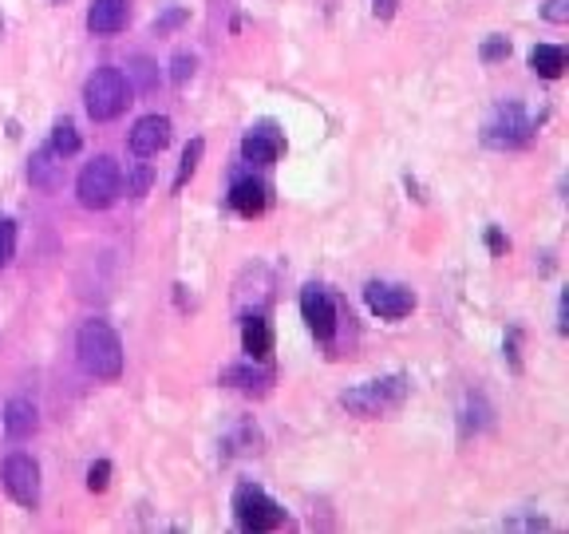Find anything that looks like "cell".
Here are the masks:
<instances>
[{
    "label": "cell",
    "mask_w": 569,
    "mask_h": 534,
    "mask_svg": "<svg viewBox=\"0 0 569 534\" xmlns=\"http://www.w3.org/2000/svg\"><path fill=\"white\" fill-rule=\"evenodd\" d=\"M75 352H80L83 372L96 380H119L123 376V341L107 321H88L75 337Z\"/></svg>",
    "instance_id": "1"
},
{
    "label": "cell",
    "mask_w": 569,
    "mask_h": 534,
    "mask_svg": "<svg viewBox=\"0 0 569 534\" xmlns=\"http://www.w3.org/2000/svg\"><path fill=\"white\" fill-rule=\"evenodd\" d=\"M83 104H88V115L96 123H111L131 104V83H127V75L119 67H99L83 83Z\"/></svg>",
    "instance_id": "2"
},
{
    "label": "cell",
    "mask_w": 569,
    "mask_h": 534,
    "mask_svg": "<svg viewBox=\"0 0 569 534\" xmlns=\"http://www.w3.org/2000/svg\"><path fill=\"white\" fill-rule=\"evenodd\" d=\"M404 396H407V380L404 376H384V380H368V384H360V388H348V392L341 396V404L352 415H360V420H376V415L399 408Z\"/></svg>",
    "instance_id": "3"
},
{
    "label": "cell",
    "mask_w": 569,
    "mask_h": 534,
    "mask_svg": "<svg viewBox=\"0 0 569 534\" xmlns=\"http://www.w3.org/2000/svg\"><path fill=\"white\" fill-rule=\"evenodd\" d=\"M119 163L111 155L91 159L88 166L80 171V182H75V194H80V206L88 210H107L119 198Z\"/></svg>",
    "instance_id": "4"
},
{
    "label": "cell",
    "mask_w": 569,
    "mask_h": 534,
    "mask_svg": "<svg viewBox=\"0 0 569 534\" xmlns=\"http://www.w3.org/2000/svg\"><path fill=\"white\" fill-rule=\"evenodd\" d=\"M530 135H534V123L526 119L522 104H503L487 119L482 139H487V147H495V151H514V147H522V143H530Z\"/></svg>",
    "instance_id": "5"
},
{
    "label": "cell",
    "mask_w": 569,
    "mask_h": 534,
    "mask_svg": "<svg viewBox=\"0 0 569 534\" xmlns=\"http://www.w3.org/2000/svg\"><path fill=\"white\" fill-rule=\"evenodd\" d=\"M0 479H4V491L20 507H28V511H36L40 507V468H36L32 455L12 452L4 460V468H0Z\"/></svg>",
    "instance_id": "6"
},
{
    "label": "cell",
    "mask_w": 569,
    "mask_h": 534,
    "mask_svg": "<svg viewBox=\"0 0 569 534\" xmlns=\"http://www.w3.org/2000/svg\"><path fill=\"white\" fill-rule=\"evenodd\" d=\"M234 511H237V522H242L245 530H277L285 522V511L258 487H237Z\"/></svg>",
    "instance_id": "7"
},
{
    "label": "cell",
    "mask_w": 569,
    "mask_h": 534,
    "mask_svg": "<svg viewBox=\"0 0 569 534\" xmlns=\"http://www.w3.org/2000/svg\"><path fill=\"white\" fill-rule=\"evenodd\" d=\"M301 317L317 341H333L336 337V305L320 285H309V290L301 293Z\"/></svg>",
    "instance_id": "8"
},
{
    "label": "cell",
    "mask_w": 569,
    "mask_h": 534,
    "mask_svg": "<svg viewBox=\"0 0 569 534\" xmlns=\"http://www.w3.org/2000/svg\"><path fill=\"white\" fill-rule=\"evenodd\" d=\"M364 301H368V309L376 313L380 321H404L407 313L415 309V297L407 290H399V285H388V282H372L368 290H364Z\"/></svg>",
    "instance_id": "9"
},
{
    "label": "cell",
    "mask_w": 569,
    "mask_h": 534,
    "mask_svg": "<svg viewBox=\"0 0 569 534\" xmlns=\"http://www.w3.org/2000/svg\"><path fill=\"white\" fill-rule=\"evenodd\" d=\"M127 143H131V155H139V159L163 155L166 143H171V119L166 115H142Z\"/></svg>",
    "instance_id": "10"
},
{
    "label": "cell",
    "mask_w": 569,
    "mask_h": 534,
    "mask_svg": "<svg viewBox=\"0 0 569 534\" xmlns=\"http://www.w3.org/2000/svg\"><path fill=\"white\" fill-rule=\"evenodd\" d=\"M281 151H285V139L277 135V127H269V123L253 127V131L242 139V159H245V163L269 166V163H277V159H281Z\"/></svg>",
    "instance_id": "11"
},
{
    "label": "cell",
    "mask_w": 569,
    "mask_h": 534,
    "mask_svg": "<svg viewBox=\"0 0 569 534\" xmlns=\"http://www.w3.org/2000/svg\"><path fill=\"white\" fill-rule=\"evenodd\" d=\"M88 28L96 36H115L127 28V0H91L88 8Z\"/></svg>",
    "instance_id": "12"
},
{
    "label": "cell",
    "mask_w": 569,
    "mask_h": 534,
    "mask_svg": "<svg viewBox=\"0 0 569 534\" xmlns=\"http://www.w3.org/2000/svg\"><path fill=\"white\" fill-rule=\"evenodd\" d=\"M28 182L40 186V190H59V186H64V159H59L52 147H40L36 155L28 159Z\"/></svg>",
    "instance_id": "13"
},
{
    "label": "cell",
    "mask_w": 569,
    "mask_h": 534,
    "mask_svg": "<svg viewBox=\"0 0 569 534\" xmlns=\"http://www.w3.org/2000/svg\"><path fill=\"white\" fill-rule=\"evenodd\" d=\"M265 186L258 182V178H237L234 190H229V206L237 210L242 218H258L265 214Z\"/></svg>",
    "instance_id": "14"
},
{
    "label": "cell",
    "mask_w": 569,
    "mask_h": 534,
    "mask_svg": "<svg viewBox=\"0 0 569 534\" xmlns=\"http://www.w3.org/2000/svg\"><path fill=\"white\" fill-rule=\"evenodd\" d=\"M40 415H36V404L24 400V396H16V400L4 404V431L12 439H28L32 431H36Z\"/></svg>",
    "instance_id": "15"
},
{
    "label": "cell",
    "mask_w": 569,
    "mask_h": 534,
    "mask_svg": "<svg viewBox=\"0 0 569 534\" xmlns=\"http://www.w3.org/2000/svg\"><path fill=\"white\" fill-rule=\"evenodd\" d=\"M242 349L250 360H269V352H273V329H269L265 317H250L242 325Z\"/></svg>",
    "instance_id": "16"
},
{
    "label": "cell",
    "mask_w": 569,
    "mask_h": 534,
    "mask_svg": "<svg viewBox=\"0 0 569 534\" xmlns=\"http://www.w3.org/2000/svg\"><path fill=\"white\" fill-rule=\"evenodd\" d=\"M530 67H534V75H542V80H562V72H565V48L538 44V48L530 52Z\"/></svg>",
    "instance_id": "17"
},
{
    "label": "cell",
    "mask_w": 569,
    "mask_h": 534,
    "mask_svg": "<svg viewBox=\"0 0 569 534\" xmlns=\"http://www.w3.org/2000/svg\"><path fill=\"white\" fill-rule=\"evenodd\" d=\"M127 83H131V91H155L158 88V64L147 56H135L131 67H127Z\"/></svg>",
    "instance_id": "18"
},
{
    "label": "cell",
    "mask_w": 569,
    "mask_h": 534,
    "mask_svg": "<svg viewBox=\"0 0 569 534\" xmlns=\"http://www.w3.org/2000/svg\"><path fill=\"white\" fill-rule=\"evenodd\" d=\"M80 131H75V123L72 119H59V123L52 127V151L59 159H72V155H80Z\"/></svg>",
    "instance_id": "19"
},
{
    "label": "cell",
    "mask_w": 569,
    "mask_h": 534,
    "mask_svg": "<svg viewBox=\"0 0 569 534\" xmlns=\"http://www.w3.org/2000/svg\"><path fill=\"white\" fill-rule=\"evenodd\" d=\"M269 372H261V368H250V364H234V368H226L222 372V384H234V388H261V384H269Z\"/></svg>",
    "instance_id": "20"
},
{
    "label": "cell",
    "mask_w": 569,
    "mask_h": 534,
    "mask_svg": "<svg viewBox=\"0 0 569 534\" xmlns=\"http://www.w3.org/2000/svg\"><path fill=\"white\" fill-rule=\"evenodd\" d=\"M202 151H206V143H202V139H190V143H186V151H182V163H178L174 190H182V186L190 182V174L198 171V163H202Z\"/></svg>",
    "instance_id": "21"
},
{
    "label": "cell",
    "mask_w": 569,
    "mask_h": 534,
    "mask_svg": "<svg viewBox=\"0 0 569 534\" xmlns=\"http://www.w3.org/2000/svg\"><path fill=\"white\" fill-rule=\"evenodd\" d=\"M194 72H198V59H194V52H178L171 59V83H174V88H186V80H194Z\"/></svg>",
    "instance_id": "22"
},
{
    "label": "cell",
    "mask_w": 569,
    "mask_h": 534,
    "mask_svg": "<svg viewBox=\"0 0 569 534\" xmlns=\"http://www.w3.org/2000/svg\"><path fill=\"white\" fill-rule=\"evenodd\" d=\"M16 258V222L12 218H0V269Z\"/></svg>",
    "instance_id": "23"
},
{
    "label": "cell",
    "mask_w": 569,
    "mask_h": 534,
    "mask_svg": "<svg viewBox=\"0 0 569 534\" xmlns=\"http://www.w3.org/2000/svg\"><path fill=\"white\" fill-rule=\"evenodd\" d=\"M479 56H482V64H498V59L511 56V40H506V36H490V40H482Z\"/></svg>",
    "instance_id": "24"
},
{
    "label": "cell",
    "mask_w": 569,
    "mask_h": 534,
    "mask_svg": "<svg viewBox=\"0 0 569 534\" xmlns=\"http://www.w3.org/2000/svg\"><path fill=\"white\" fill-rule=\"evenodd\" d=\"M186 16H190V12H186V8H171V12H163V16H158V20H155V36H166V32L182 28V24H186Z\"/></svg>",
    "instance_id": "25"
},
{
    "label": "cell",
    "mask_w": 569,
    "mask_h": 534,
    "mask_svg": "<svg viewBox=\"0 0 569 534\" xmlns=\"http://www.w3.org/2000/svg\"><path fill=\"white\" fill-rule=\"evenodd\" d=\"M107 483H111V463H107V460L91 463V468H88V487L91 491H107Z\"/></svg>",
    "instance_id": "26"
},
{
    "label": "cell",
    "mask_w": 569,
    "mask_h": 534,
    "mask_svg": "<svg viewBox=\"0 0 569 534\" xmlns=\"http://www.w3.org/2000/svg\"><path fill=\"white\" fill-rule=\"evenodd\" d=\"M150 178H155V171H150L147 163L139 166V171L131 174V182H127V194H131V198H139V194H147V186H150Z\"/></svg>",
    "instance_id": "27"
},
{
    "label": "cell",
    "mask_w": 569,
    "mask_h": 534,
    "mask_svg": "<svg viewBox=\"0 0 569 534\" xmlns=\"http://www.w3.org/2000/svg\"><path fill=\"white\" fill-rule=\"evenodd\" d=\"M542 16H546L550 24H565V20H569V0H546Z\"/></svg>",
    "instance_id": "28"
},
{
    "label": "cell",
    "mask_w": 569,
    "mask_h": 534,
    "mask_svg": "<svg viewBox=\"0 0 569 534\" xmlns=\"http://www.w3.org/2000/svg\"><path fill=\"white\" fill-rule=\"evenodd\" d=\"M372 8H376L380 20H392L396 16V0H372Z\"/></svg>",
    "instance_id": "29"
},
{
    "label": "cell",
    "mask_w": 569,
    "mask_h": 534,
    "mask_svg": "<svg viewBox=\"0 0 569 534\" xmlns=\"http://www.w3.org/2000/svg\"><path fill=\"white\" fill-rule=\"evenodd\" d=\"M487 242H490V250H495V253H506V237L498 234V230H490V234H487Z\"/></svg>",
    "instance_id": "30"
}]
</instances>
